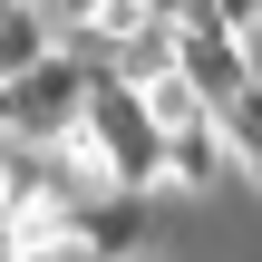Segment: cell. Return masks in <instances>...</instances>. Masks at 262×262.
I'll use <instances>...</instances> for the list:
<instances>
[{"mask_svg": "<svg viewBox=\"0 0 262 262\" xmlns=\"http://www.w3.org/2000/svg\"><path fill=\"white\" fill-rule=\"evenodd\" d=\"M88 78H97V58H78V49L58 39L29 78H10V136H29V146H68V136L88 126Z\"/></svg>", "mask_w": 262, "mask_h": 262, "instance_id": "cell-1", "label": "cell"}, {"mask_svg": "<svg viewBox=\"0 0 262 262\" xmlns=\"http://www.w3.org/2000/svg\"><path fill=\"white\" fill-rule=\"evenodd\" d=\"M68 243H78L88 262H136V253H156V194L97 185L88 204H68Z\"/></svg>", "mask_w": 262, "mask_h": 262, "instance_id": "cell-2", "label": "cell"}, {"mask_svg": "<svg viewBox=\"0 0 262 262\" xmlns=\"http://www.w3.org/2000/svg\"><path fill=\"white\" fill-rule=\"evenodd\" d=\"M175 68L194 78V97H204V107H224V97H243V88H253L243 29H224V19H194V29H175Z\"/></svg>", "mask_w": 262, "mask_h": 262, "instance_id": "cell-3", "label": "cell"}, {"mask_svg": "<svg viewBox=\"0 0 262 262\" xmlns=\"http://www.w3.org/2000/svg\"><path fill=\"white\" fill-rule=\"evenodd\" d=\"M58 39H68V29L49 19V0H19V10L0 19V78H29V68H39Z\"/></svg>", "mask_w": 262, "mask_h": 262, "instance_id": "cell-4", "label": "cell"}, {"mask_svg": "<svg viewBox=\"0 0 262 262\" xmlns=\"http://www.w3.org/2000/svg\"><path fill=\"white\" fill-rule=\"evenodd\" d=\"M214 126H224V146H233V165L262 175V78L243 88V97H224V107H214Z\"/></svg>", "mask_w": 262, "mask_h": 262, "instance_id": "cell-5", "label": "cell"}, {"mask_svg": "<svg viewBox=\"0 0 262 262\" xmlns=\"http://www.w3.org/2000/svg\"><path fill=\"white\" fill-rule=\"evenodd\" d=\"M29 262H88V253H78V243H49V253H29Z\"/></svg>", "mask_w": 262, "mask_h": 262, "instance_id": "cell-6", "label": "cell"}, {"mask_svg": "<svg viewBox=\"0 0 262 262\" xmlns=\"http://www.w3.org/2000/svg\"><path fill=\"white\" fill-rule=\"evenodd\" d=\"M10 10H19V0H0V19H10Z\"/></svg>", "mask_w": 262, "mask_h": 262, "instance_id": "cell-7", "label": "cell"}, {"mask_svg": "<svg viewBox=\"0 0 262 262\" xmlns=\"http://www.w3.org/2000/svg\"><path fill=\"white\" fill-rule=\"evenodd\" d=\"M0 262H19V253H10V243H0Z\"/></svg>", "mask_w": 262, "mask_h": 262, "instance_id": "cell-8", "label": "cell"}, {"mask_svg": "<svg viewBox=\"0 0 262 262\" xmlns=\"http://www.w3.org/2000/svg\"><path fill=\"white\" fill-rule=\"evenodd\" d=\"M253 29H262V0H253Z\"/></svg>", "mask_w": 262, "mask_h": 262, "instance_id": "cell-9", "label": "cell"}, {"mask_svg": "<svg viewBox=\"0 0 262 262\" xmlns=\"http://www.w3.org/2000/svg\"><path fill=\"white\" fill-rule=\"evenodd\" d=\"M136 262H156V253H136Z\"/></svg>", "mask_w": 262, "mask_h": 262, "instance_id": "cell-10", "label": "cell"}]
</instances>
